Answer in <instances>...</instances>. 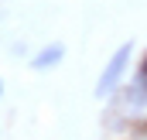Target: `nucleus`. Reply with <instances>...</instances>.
<instances>
[{"instance_id":"f03ea898","label":"nucleus","mask_w":147,"mask_h":140,"mask_svg":"<svg viewBox=\"0 0 147 140\" xmlns=\"http://www.w3.org/2000/svg\"><path fill=\"white\" fill-rule=\"evenodd\" d=\"M120 106H127L130 113H137V109H144V106H147V72L137 69V75H134V79L123 85Z\"/></svg>"},{"instance_id":"39448f33","label":"nucleus","mask_w":147,"mask_h":140,"mask_svg":"<svg viewBox=\"0 0 147 140\" xmlns=\"http://www.w3.org/2000/svg\"><path fill=\"white\" fill-rule=\"evenodd\" d=\"M140 133H147V120H144V123H140Z\"/></svg>"},{"instance_id":"423d86ee","label":"nucleus","mask_w":147,"mask_h":140,"mask_svg":"<svg viewBox=\"0 0 147 140\" xmlns=\"http://www.w3.org/2000/svg\"><path fill=\"white\" fill-rule=\"evenodd\" d=\"M0 96H3V79H0Z\"/></svg>"},{"instance_id":"f257e3e1","label":"nucleus","mask_w":147,"mask_h":140,"mask_svg":"<svg viewBox=\"0 0 147 140\" xmlns=\"http://www.w3.org/2000/svg\"><path fill=\"white\" fill-rule=\"evenodd\" d=\"M130 58H134V44L123 41V44L110 55L106 69H103V75H99V82H96V96H99V99L113 96V92L123 85V75H127V69H130Z\"/></svg>"},{"instance_id":"20e7f679","label":"nucleus","mask_w":147,"mask_h":140,"mask_svg":"<svg viewBox=\"0 0 147 140\" xmlns=\"http://www.w3.org/2000/svg\"><path fill=\"white\" fill-rule=\"evenodd\" d=\"M140 72H147V55H144V62H140Z\"/></svg>"},{"instance_id":"7ed1b4c3","label":"nucleus","mask_w":147,"mask_h":140,"mask_svg":"<svg viewBox=\"0 0 147 140\" xmlns=\"http://www.w3.org/2000/svg\"><path fill=\"white\" fill-rule=\"evenodd\" d=\"M62 58H65V44H62V41H51V44H45L41 51H34V55H31V69H34V72L55 69Z\"/></svg>"}]
</instances>
